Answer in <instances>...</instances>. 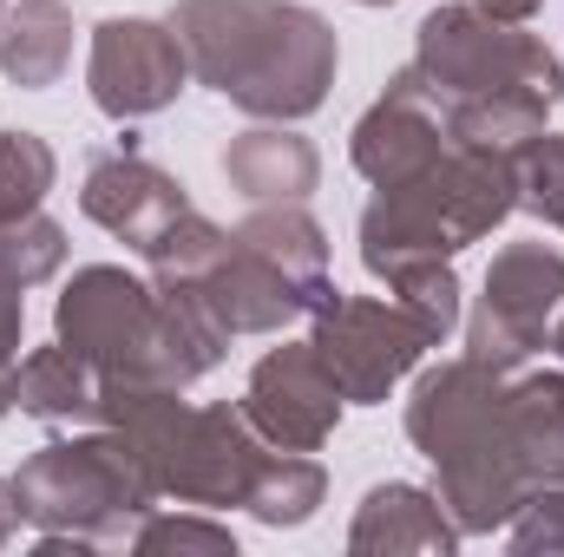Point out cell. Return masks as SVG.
<instances>
[]
</instances>
